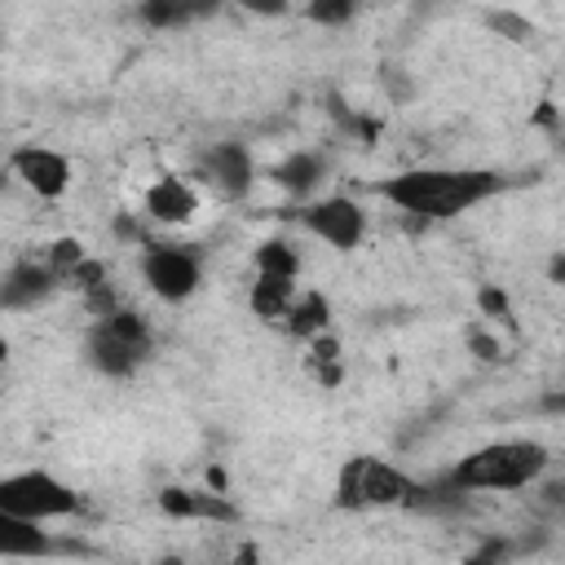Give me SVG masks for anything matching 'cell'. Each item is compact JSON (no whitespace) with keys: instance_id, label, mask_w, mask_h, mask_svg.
Masks as SVG:
<instances>
[{"instance_id":"1","label":"cell","mask_w":565,"mask_h":565,"mask_svg":"<svg viewBox=\"0 0 565 565\" xmlns=\"http://www.w3.org/2000/svg\"><path fill=\"white\" fill-rule=\"evenodd\" d=\"M508 181L494 168H406L380 185V194L415 221H455L499 194Z\"/></svg>"},{"instance_id":"2","label":"cell","mask_w":565,"mask_h":565,"mask_svg":"<svg viewBox=\"0 0 565 565\" xmlns=\"http://www.w3.org/2000/svg\"><path fill=\"white\" fill-rule=\"evenodd\" d=\"M547 446L530 437H508V441H486L468 450L446 477L441 494H516L543 481L547 472Z\"/></svg>"},{"instance_id":"3","label":"cell","mask_w":565,"mask_h":565,"mask_svg":"<svg viewBox=\"0 0 565 565\" xmlns=\"http://www.w3.org/2000/svg\"><path fill=\"white\" fill-rule=\"evenodd\" d=\"M415 503H424V486L411 481L388 459L353 455L335 472V508L344 512H380V508H415Z\"/></svg>"},{"instance_id":"4","label":"cell","mask_w":565,"mask_h":565,"mask_svg":"<svg viewBox=\"0 0 565 565\" xmlns=\"http://www.w3.org/2000/svg\"><path fill=\"white\" fill-rule=\"evenodd\" d=\"M154 349V335L146 327L141 313L132 309H115L106 318H93L88 335H84V358L97 375H110V380H124L132 375Z\"/></svg>"},{"instance_id":"5","label":"cell","mask_w":565,"mask_h":565,"mask_svg":"<svg viewBox=\"0 0 565 565\" xmlns=\"http://www.w3.org/2000/svg\"><path fill=\"white\" fill-rule=\"evenodd\" d=\"M79 508H84L79 490H71L66 481H57L44 468H22V472L0 477V512L4 516H22V521L49 525V521L75 516Z\"/></svg>"},{"instance_id":"6","label":"cell","mask_w":565,"mask_h":565,"mask_svg":"<svg viewBox=\"0 0 565 565\" xmlns=\"http://www.w3.org/2000/svg\"><path fill=\"white\" fill-rule=\"evenodd\" d=\"M141 278H146V287L163 305H181V300H190L199 291L203 260H199V252L177 247V243H146V252H141Z\"/></svg>"},{"instance_id":"7","label":"cell","mask_w":565,"mask_h":565,"mask_svg":"<svg viewBox=\"0 0 565 565\" xmlns=\"http://www.w3.org/2000/svg\"><path fill=\"white\" fill-rule=\"evenodd\" d=\"M296 221L313 238H322L331 252H353L362 243V234H366V212L353 199H344V194H327L318 203L296 207Z\"/></svg>"},{"instance_id":"8","label":"cell","mask_w":565,"mask_h":565,"mask_svg":"<svg viewBox=\"0 0 565 565\" xmlns=\"http://www.w3.org/2000/svg\"><path fill=\"white\" fill-rule=\"evenodd\" d=\"M194 181L216 199H243L252 190V154L238 141H216L194 159Z\"/></svg>"},{"instance_id":"9","label":"cell","mask_w":565,"mask_h":565,"mask_svg":"<svg viewBox=\"0 0 565 565\" xmlns=\"http://www.w3.org/2000/svg\"><path fill=\"white\" fill-rule=\"evenodd\" d=\"M9 172H13L35 199H62V194L71 190V159H66L62 150H53V146H35V141L18 146V150L9 154Z\"/></svg>"},{"instance_id":"10","label":"cell","mask_w":565,"mask_h":565,"mask_svg":"<svg viewBox=\"0 0 565 565\" xmlns=\"http://www.w3.org/2000/svg\"><path fill=\"white\" fill-rule=\"evenodd\" d=\"M62 287V278L44 265V256L35 260V256H22V260H13L9 269H4V282H0V305L9 309V313H26V309H35V305H44L53 291Z\"/></svg>"},{"instance_id":"11","label":"cell","mask_w":565,"mask_h":565,"mask_svg":"<svg viewBox=\"0 0 565 565\" xmlns=\"http://www.w3.org/2000/svg\"><path fill=\"white\" fill-rule=\"evenodd\" d=\"M141 207H146V216L159 221V225H190L194 212H199V190H194V181L168 172V177H159V181L146 190Z\"/></svg>"},{"instance_id":"12","label":"cell","mask_w":565,"mask_h":565,"mask_svg":"<svg viewBox=\"0 0 565 565\" xmlns=\"http://www.w3.org/2000/svg\"><path fill=\"white\" fill-rule=\"evenodd\" d=\"M57 539L40 525V521H22V516H4L0 512V556L9 561H35V556H53Z\"/></svg>"},{"instance_id":"13","label":"cell","mask_w":565,"mask_h":565,"mask_svg":"<svg viewBox=\"0 0 565 565\" xmlns=\"http://www.w3.org/2000/svg\"><path fill=\"white\" fill-rule=\"evenodd\" d=\"M274 181H278L287 194L309 199V194L327 181V159L313 154V150H296V154H287V159L274 168Z\"/></svg>"},{"instance_id":"14","label":"cell","mask_w":565,"mask_h":565,"mask_svg":"<svg viewBox=\"0 0 565 565\" xmlns=\"http://www.w3.org/2000/svg\"><path fill=\"white\" fill-rule=\"evenodd\" d=\"M296 282H287V278H260L256 274V282H252V291H247V305L256 309V318H265V322H287V313H291V305H296Z\"/></svg>"},{"instance_id":"15","label":"cell","mask_w":565,"mask_h":565,"mask_svg":"<svg viewBox=\"0 0 565 565\" xmlns=\"http://www.w3.org/2000/svg\"><path fill=\"white\" fill-rule=\"evenodd\" d=\"M282 327H287V335H296V340H305V344L318 340V335H327V327H331V305H327V296H322V291H300Z\"/></svg>"},{"instance_id":"16","label":"cell","mask_w":565,"mask_h":565,"mask_svg":"<svg viewBox=\"0 0 565 565\" xmlns=\"http://www.w3.org/2000/svg\"><path fill=\"white\" fill-rule=\"evenodd\" d=\"M159 503H163V512H172V516H207V521H212V516H221V521L234 516V508L221 503V494H203V490H163Z\"/></svg>"},{"instance_id":"17","label":"cell","mask_w":565,"mask_h":565,"mask_svg":"<svg viewBox=\"0 0 565 565\" xmlns=\"http://www.w3.org/2000/svg\"><path fill=\"white\" fill-rule=\"evenodd\" d=\"M252 265H256L260 278H287V282H296V274H300V252H296L287 238H269V243L256 247Z\"/></svg>"},{"instance_id":"18","label":"cell","mask_w":565,"mask_h":565,"mask_svg":"<svg viewBox=\"0 0 565 565\" xmlns=\"http://www.w3.org/2000/svg\"><path fill=\"white\" fill-rule=\"evenodd\" d=\"M305 366H309V375H313L318 384H340L344 362H340V344H335L331 331L318 335V340H309V349H305Z\"/></svg>"},{"instance_id":"19","label":"cell","mask_w":565,"mask_h":565,"mask_svg":"<svg viewBox=\"0 0 565 565\" xmlns=\"http://www.w3.org/2000/svg\"><path fill=\"white\" fill-rule=\"evenodd\" d=\"M525 547H530V543H521V539H503V534H494V539H481V547H477L463 565H508V561H516Z\"/></svg>"},{"instance_id":"20","label":"cell","mask_w":565,"mask_h":565,"mask_svg":"<svg viewBox=\"0 0 565 565\" xmlns=\"http://www.w3.org/2000/svg\"><path fill=\"white\" fill-rule=\"evenodd\" d=\"M486 22H490V31L508 35V40H530V35H534V22H530V18H521V13H508V9L486 13Z\"/></svg>"},{"instance_id":"21","label":"cell","mask_w":565,"mask_h":565,"mask_svg":"<svg viewBox=\"0 0 565 565\" xmlns=\"http://www.w3.org/2000/svg\"><path fill=\"white\" fill-rule=\"evenodd\" d=\"M141 18H146V22H154V26H177V22L194 18V9H181V4H146V9H141Z\"/></svg>"},{"instance_id":"22","label":"cell","mask_w":565,"mask_h":565,"mask_svg":"<svg viewBox=\"0 0 565 565\" xmlns=\"http://www.w3.org/2000/svg\"><path fill=\"white\" fill-rule=\"evenodd\" d=\"M539 503L565 521V481H547V486H539Z\"/></svg>"},{"instance_id":"23","label":"cell","mask_w":565,"mask_h":565,"mask_svg":"<svg viewBox=\"0 0 565 565\" xmlns=\"http://www.w3.org/2000/svg\"><path fill=\"white\" fill-rule=\"evenodd\" d=\"M309 18L313 22H344V18H353V4H309Z\"/></svg>"},{"instance_id":"24","label":"cell","mask_w":565,"mask_h":565,"mask_svg":"<svg viewBox=\"0 0 565 565\" xmlns=\"http://www.w3.org/2000/svg\"><path fill=\"white\" fill-rule=\"evenodd\" d=\"M481 309H486L490 318H494V313H499V318H508V300H503V291H494V287H481Z\"/></svg>"},{"instance_id":"25","label":"cell","mask_w":565,"mask_h":565,"mask_svg":"<svg viewBox=\"0 0 565 565\" xmlns=\"http://www.w3.org/2000/svg\"><path fill=\"white\" fill-rule=\"evenodd\" d=\"M547 278H552V282H561V287H565V252H556V256H552V260H547Z\"/></svg>"},{"instance_id":"26","label":"cell","mask_w":565,"mask_h":565,"mask_svg":"<svg viewBox=\"0 0 565 565\" xmlns=\"http://www.w3.org/2000/svg\"><path fill=\"white\" fill-rule=\"evenodd\" d=\"M543 406H547V411H556V415H565V388H556V393H552Z\"/></svg>"},{"instance_id":"27","label":"cell","mask_w":565,"mask_h":565,"mask_svg":"<svg viewBox=\"0 0 565 565\" xmlns=\"http://www.w3.org/2000/svg\"><path fill=\"white\" fill-rule=\"evenodd\" d=\"M159 565H185V561H181V556H163Z\"/></svg>"}]
</instances>
